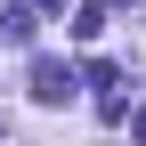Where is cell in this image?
Masks as SVG:
<instances>
[{"instance_id":"277c9868","label":"cell","mask_w":146,"mask_h":146,"mask_svg":"<svg viewBox=\"0 0 146 146\" xmlns=\"http://www.w3.org/2000/svg\"><path fill=\"white\" fill-rule=\"evenodd\" d=\"M41 8H65V0H33V16H41Z\"/></svg>"},{"instance_id":"6da1fadb","label":"cell","mask_w":146,"mask_h":146,"mask_svg":"<svg viewBox=\"0 0 146 146\" xmlns=\"http://www.w3.org/2000/svg\"><path fill=\"white\" fill-rule=\"evenodd\" d=\"M33 98H41V106H65V98H73V65L33 57Z\"/></svg>"},{"instance_id":"3957f363","label":"cell","mask_w":146,"mask_h":146,"mask_svg":"<svg viewBox=\"0 0 146 146\" xmlns=\"http://www.w3.org/2000/svg\"><path fill=\"white\" fill-rule=\"evenodd\" d=\"M130 138H138V146H146V106H138V114H130Z\"/></svg>"},{"instance_id":"7a4b0ae2","label":"cell","mask_w":146,"mask_h":146,"mask_svg":"<svg viewBox=\"0 0 146 146\" xmlns=\"http://www.w3.org/2000/svg\"><path fill=\"white\" fill-rule=\"evenodd\" d=\"M0 33H8L16 49H33V33H41V16H33V8H8V16H0Z\"/></svg>"}]
</instances>
